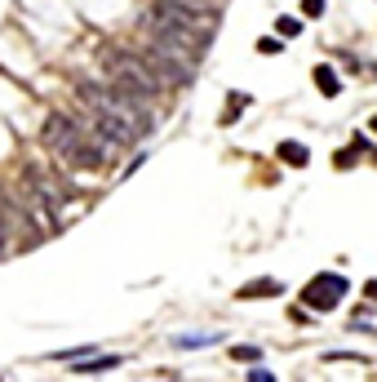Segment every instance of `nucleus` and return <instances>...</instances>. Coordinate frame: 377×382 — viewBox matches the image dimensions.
I'll return each instance as SVG.
<instances>
[{
    "label": "nucleus",
    "mask_w": 377,
    "mask_h": 382,
    "mask_svg": "<svg viewBox=\"0 0 377 382\" xmlns=\"http://www.w3.org/2000/svg\"><path fill=\"white\" fill-rule=\"evenodd\" d=\"M40 138H45V147L58 160L76 164V169H107V164L116 160V142H107L103 134H98V142H89V134L76 125V116H67V111L45 116Z\"/></svg>",
    "instance_id": "1"
},
{
    "label": "nucleus",
    "mask_w": 377,
    "mask_h": 382,
    "mask_svg": "<svg viewBox=\"0 0 377 382\" xmlns=\"http://www.w3.org/2000/svg\"><path fill=\"white\" fill-rule=\"evenodd\" d=\"M103 72H107V85L134 94L142 103H156L160 89H165V80L146 67L142 49H134V45H107L103 49Z\"/></svg>",
    "instance_id": "2"
},
{
    "label": "nucleus",
    "mask_w": 377,
    "mask_h": 382,
    "mask_svg": "<svg viewBox=\"0 0 377 382\" xmlns=\"http://www.w3.org/2000/svg\"><path fill=\"white\" fill-rule=\"evenodd\" d=\"M76 94L85 98L89 107H98V111H111V116H120V120H129L138 129V134L146 138L156 129V116H151V103H142V98H134V94H124V89H116V85H107V80H76Z\"/></svg>",
    "instance_id": "3"
},
{
    "label": "nucleus",
    "mask_w": 377,
    "mask_h": 382,
    "mask_svg": "<svg viewBox=\"0 0 377 382\" xmlns=\"http://www.w3.org/2000/svg\"><path fill=\"white\" fill-rule=\"evenodd\" d=\"M89 129H93V134H103L107 142H116V147H134L142 138L129 120H120V116H111V111H98V107H89Z\"/></svg>",
    "instance_id": "4"
},
{
    "label": "nucleus",
    "mask_w": 377,
    "mask_h": 382,
    "mask_svg": "<svg viewBox=\"0 0 377 382\" xmlns=\"http://www.w3.org/2000/svg\"><path fill=\"white\" fill-rule=\"evenodd\" d=\"M342 293H347V280H342V276H333V271H324V276H315V280H311V285H306V303L311 307H320V311H329V307H337V298Z\"/></svg>",
    "instance_id": "5"
},
{
    "label": "nucleus",
    "mask_w": 377,
    "mask_h": 382,
    "mask_svg": "<svg viewBox=\"0 0 377 382\" xmlns=\"http://www.w3.org/2000/svg\"><path fill=\"white\" fill-rule=\"evenodd\" d=\"M315 80H320V94H324V98H337V89H342V85H337L333 67H315Z\"/></svg>",
    "instance_id": "6"
},
{
    "label": "nucleus",
    "mask_w": 377,
    "mask_h": 382,
    "mask_svg": "<svg viewBox=\"0 0 377 382\" xmlns=\"http://www.w3.org/2000/svg\"><path fill=\"white\" fill-rule=\"evenodd\" d=\"M116 364H120V356H98L89 364H76V373H103V369H116Z\"/></svg>",
    "instance_id": "7"
},
{
    "label": "nucleus",
    "mask_w": 377,
    "mask_h": 382,
    "mask_svg": "<svg viewBox=\"0 0 377 382\" xmlns=\"http://www.w3.org/2000/svg\"><path fill=\"white\" fill-rule=\"evenodd\" d=\"M280 160L284 164H306V147L302 142H280Z\"/></svg>",
    "instance_id": "8"
},
{
    "label": "nucleus",
    "mask_w": 377,
    "mask_h": 382,
    "mask_svg": "<svg viewBox=\"0 0 377 382\" xmlns=\"http://www.w3.org/2000/svg\"><path fill=\"white\" fill-rule=\"evenodd\" d=\"M13 223H18V209H13V205L5 201V191H0V231H9Z\"/></svg>",
    "instance_id": "9"
},
{
    "label": "nucleus",
    "mask_w": 377,
    "mask_h": 382,
    "mask_svg": "<svg viewBox=\"0 0 377 382\" xmlns=\"http://www.w3.org/2000/svg\"><path fill=\"white\" fill-rule=\"evenodd\" d=\"M302 13H311V18H315V13H324V0H302Z\"/></svg>",
    "instance_id": "10"
},
{
    "label": "nucleus",
    "mask_w": 377,
    "mask_h": 382,
    "mask_svg": "<svg viewBox=\"0 0 377 382\" xmlns=\"http://www.w3.org/2000/svg\"><path fill=\"white\" fill-rule=\"evenodd\" d=\"M262 352H257V347H236V360H257Z\"/></svg>",
    "instance_id": "11"
},
{
    "label": "nucleus",
    "mask_w": 377,
    "mask_h": 382,
    "mask_svg": "<svg viewBox=\"0 0 377 382\" xmlns=\"http://www.w3.org/2000/svg\"><path fill=\"white\" fill-rule=\"evenodd\" d=\"M257 49H262V54H280V49H284V45H280V40H271V36H267V40H262Z\"/></svg>",
    "instance_id": "12"
},
{
    "label": "nucleus",
    "mask_w": 377,
    "mask_h": 382,
    "mask_svg": "<svg viewBox=\"0 0 377 382\" xmlns=\"http://www.w3.org/2000/svg\"><path fill=\"white\" fill-rule=\"evenodd\" d=\"M364 293H369V298H373V303H377V280H373V285H369V289H364Z\"/></svg>",
    "instance_id": "13"
},
{
    "label": "nucleus",
    "mask_w": 377,
    "mask_h": 382,
    "mask_svg": "<svg viewBox=\"0 0 377 382\" xmlns=\"http://www.w3.org/2000/svg\"><path fill=\"white\" fill-rule=\"evenodd\" d=\"M373 134H377V116H373Z\"/></svg>",
    "instance_id": "14"
}]
</instances>
